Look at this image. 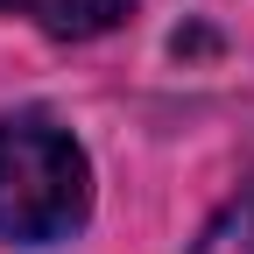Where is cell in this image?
Returning <instances> with one entry per match:
<instances>
[{"label": "cell", "instance_id": "3957f363", "mask_svg": "<svg viewBox=\"0 0 254 254\" xmlns=\"http://www.w3.org/2000/svg\"><path fill=\"white\" fill-rule=\"evenodd\" d=\"M190 254H254V170L240 184V198H226V205L212 212V226L198 233Z\"/></svg>", "mask_w": 254, "mask_h": 254}, {"label": "cell", "instance_id": "6da1fadb", "mask_svg": "<svg viewBox=\"0 0 254 254\" xmlns=\"http://www.w3.org/2000/svg\"><path fill=\"white\" fill-rule=\"evenodd\" d=\"M92 212V163L50 113L0 120V240L57 247Z\"/></svg>", "mask_w": 254, "mask_h": 254}, {"label": "cell", "instance_id": "7a4b0ae2", "mask_svg": "<svg viewBox=\"0 0 254 254\" xmlns=\"http://www.w3.org/2000/svg\"><path fill=\"white\" fill-rule=\"evenodd\" d=\"M0 7L28 14L57 43H92V36H106V28H120L134 0H0Z\"/></svg>", "mask_w": 254, "mask_h": 254}]
</instances>
